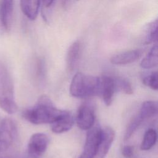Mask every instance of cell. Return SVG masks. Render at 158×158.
<instances>
[{
  "label": "cell",
  "mask_w": 158,
  "mask_h": 158,
  "mask_svg": "<svg viewBox=\"0 0 158 158\" xmlns=\"http://www.w3.org/2000/svg\"><path fill=\"white\" fill-rule=\"evenodd\" d=\"M65 112L56 108L48 96L43 95L33 107L25 109L22 115L29 122L40 125L52 123Z\"/></svg>",
  "instance_id": "obj_1"
},
{
  "label": "cell",
  "mask_w": 158,
  "mask_h": 158,
  "mask_svg": "<svg viewBox=\"0 0 158 158\" xmlns=\"http://www.w3.org/2000/svg\"><path fill=\"white\" fill-rule=\"evenodd\" d=\"M101 88V80L99 77L78 72L71 81L70 93L75 98H86L99 95Z\"/></svg>",
  "instance_id": "obj_2"
},
{
  "label": "cell",
  "mask_w": 158,
  "mask_h": 158,
  "mask_svg": "<svg viewBox=\"0 0 158 158\" xmlns=\"http://www.w3.org/2000/svg\"><path fill=\"white\" fill-rule=\"evenodd\" d=\"M0 108L9 114L15 113L17 110L13 80L3 64H0Z\"/></svg>",
  "instance_id": "obj_3"
},
{
  "label": "cell",
  "mask_w": 158,
  "mask_h": 158,
  "mask_svg": "<svg viewBox=\"0 0 158 158\" xmlns=\"http://www.w3.org/2000/svg\"><path fill=\"white\" fill-rule=\"evenodd\" d=\"M17 136V128L10 118H5L0 122V152L7 150Z\"/></svg>",
  "instance_id": "obj_4"
},
{
  "label": "cell",
  "mask_w": 158,
  "mask_h": 158,
  "mask_svg": "<svg viewBox=\"0 0 158 158\" xmlns=\"http://www.w3.org/2000/svg\"><path fill=\"white\" fill-rule=\"evenodd\" d=\"M49 144L48 136L43 133L32 135L29 139L27 151L31 158H38L46 151Z\"/></svg>",
  "instance_id": "obj_5"
},
{
  "label": "cell",
  "mask_w": 158,
  "mask_h": 158,
  "mask_svg": "<svg viewBox=\"0 0 158 158\" xmlns=\"http://www.w3.org/2000/svg\"><path fill=\"white\" fill-rule=\"evenodd\" d=\"M101 128L95 127L88 130L84 149L78 158H94L99 143Z\"/></svg>",
  "instance_id": "obj_6"
},
{
  "label": "cell",
  "mask_w": 158,
  "mask_h": 158,
  "mask_svg": "<svg viewBox=\"0 0 158 158\" xmlns=\"http://www.w3.org/2000/svg\"><path fill=\"white\" fill-rule=\"evenodd\" d=\"M114 138L115 132L112 128L106 127L101 128L98 148L94 158H104L114 142Z\"/></svg>",
  "instance_id": "obj_7"
},
{
  "label": "cell",
  "mask_w": 158,
  "mask_h": 158,
  "mask_svg": "<svg viewBox=\"0 0 158 158\" xmlns=\"http://www.w3.org/2000/svg\"><path fill=\"white\" fill-rule=\"evenodd\" d=\"M95 115L93 109L87 104L80 106L76 115V122L78 128L83 130H88L93 127Z\"/></svg>",
  "instance_id": "obj_8"
},
{
  "label": "cell",
  "mask_w": 158,
  "mask_h": 158,
  "mask_svg": "<svg viewBox=\"0 0 158 158\" xmlns=\"http://www.w3.org/2000/svg\"><path fill=\"white\" fill-rule=\"evenodd\" d=\"M14 11V0H0V27L5 31L12 26Z\"/></svg>",
  "instance_id": "obj_9"
},
{
  "label": "cell",
  "mask_w": 158,
  "mask_h": 158,
  "mask_svg": "<svg viewBox=\"0 0 158 158\" xmlns=\"http://www.w3.org/2000/svg\"><path fill=\"white\" fill-rule=\"evenodd\" d=\"M82 46L80 41H75L69 48L66 56L67 67L72 72L77 66L81 54Z\"/></svg>",
  "instance_id": "obj_10"
},
{
  "label": "cell",
  "mask_w": 158,
  "mask_h": 158,
  "mask_svg": "<svg viewBox=\"0 0 158 158\" xmlns=\"http://www.w3.org/2000/svg\"><path fill=\"white\" fill-rule=\"evenodd\" d=\"M74 123L72 115L69 112H65L57 120L51 123V130L55 133H62L70 130Z\"/></svg>",
  "instance_id": "obj_11"
},
{
  "label": "cell",
  "mask_w": 158,
  "mask_h": 158,
  "mask_svg": "<svg viewBox=\"0 0 158 158\" xmlns=\"http://www.w3.org/2000/svg\"><path fill=\"white\" fill-rule=\"evenodd\" d=\"M101 80V93L104 104L107 106L111 105L115 90L114 79L109 76H103Z\"/></svg>",
  "instance_id": "obj_12"
},
{
  "label": "cell",
  "mask_w": 158,
  "mask_h": 158,
  "mask_svg": "<svg viewBox=\"0 0 158 158\" xmlns=\"http://www.w3.org/2000/svg\"><path fill=\"white\" fill-rule=\"evenodd\" d=\"M142 52L139 49H133L113 56L110 60L114 65H126L137 60L141 56Z\"/></svg>",
  "instance_id": "obj_13"
},
{
  "label": "cell",
  "mask_w": 158,
  "mask_h": 158,
  "mask_svg": "<svg viewBox=\"0 0 158 158\" xmlns=\"http://www.w3.org/2000/svg\"><path fill=\"white\" fill-rule=\"evenodd\" d=\"M41 0H20V5L23 14L30 20H35L39 13Z\"/></svg>",
  "instance_id": "obj_14"
},
{
  "label": "cell",
  "mask_w": 158,
  "mask_h": 158,
  "mask_svg": "<svg viewBox=\"0 0 158 158\" xmlns=\"http://www.w3.org/2000/svg\"><path fill=\"white\" fill-rule=\"evenodd\" d=\"M157 19L150 22L145 28L143 35V44H148L157 41Z\"/></svg>",
  "instance_id": "obj_15"
},
{
  "label": "cell",
  "mask_w": 158,
  "mask_h": 158,
  "mask_svg": "<svg viewBox=\"0 0 158 158\" xmlns=\"http://www.w3.org/2000/svg\"><path fill=\"white\" fill-rule=\"evenodd\" d=\"M157 110L158 105L156 101H147L142 104L138 115L143 120H144L147 118L156 116L157 114Z\"/></svg>",
  "instance_id": "obj_16"
},
{
  "label": "cell",
  "mask_w": 158,
  "mask_h": 158,
  "mask_svg": "<svg viewBox=\"0 0 158 158\" xmlns=\"http://www.w3.org/2000/svg\"><path fill=\"white\" fill-rule=\"evenodd\" d=\"M158 64L157 44H155L150 49L148 54L143 59L140 66L145 69H149L156 67Z\"/></svg>",
  "instance_id": "obj_17"
},
{
  "label": "cell",
  "mask_w": 158,
  "mask_h": 158,
  "mask_svg": "<svg viewBox=\"0 0 158 158\" xmlns=\"http://www.w3.org/2000/svg\"><path fill=\"white\" fill-rule=\"evenodd\" d=\"M157 132L153 128H149L147 130L144 135L142 140L140 149L143 151H147L151 149L156 143L157 141Z\"/></svg>",
  "instance_id": "obj_18"
},
{
  "label": "cell",
  "mask_w": 158,
  "mask_h": 158,
  "mask_svg": "<svg viewBox=\"0 0 158 158\" xmlns=\"http://www.w3.org/2000/svg\"><path fill=\"white\" fill-rule=\"evenodd\" d=\"M144 120L141 118V117L138 114L131 120L125 130L123 138L125 141H127L131 137L133 134L138 129V128L139 127V125Z\"/></svg>",
  "instance_id": "obj_19"
},
{
  "label": "cell",
  "mask_w": 158,
  "mask_h": 158,
  "mask_svg": "<svg viewBox=\"0 0 158 158\" xmlns=\"http://www.w3.org/2000/svg\"><path fill=\"white\" fill-rule=\"evenodd\" d=\"M115 89H118L127 94H131L133 93L132 86L129 81L124 78L114 80Z\"/></svg>",
  "instance_id": "obj_20"
},
{
  "label": "cell",
  "mask_w": 158,
  "mask_h": 158,
  "mask_svg": "<svg viewBox=\"0 0 158 158\" xmlns=\"http://www.w3.org/2000/svg\"><path fill=\"white\" fill-rule=\"evenodd\" d=\"M143 83L152 89L157 91L158 89L157 72L156 71L152 72L148 75L144 77L143 79Z\"/></svg>",
  "instance_id": "obj_21"
},
{
  "label": "cell",
  "mask_w": 158,
  "mask_h": 158,
  "mask_svg": "<svg viewBox=\"0 0 158 158\" xmlns=\"http://www.w3.org/2000/svg\"><path fill=\"white\" fill-rule=\"evenodd\" d=\"M122 155L126 158H131L133 155V148L131 146H125L122 149Z\"/></svg>",
  "instance_id": "obj_22"
},
{
  "label": "cell",
  "mask_w": 158,
  "mask_h": 158,
  "mask_svg": "<svg viewBox=\"0 0 158 158\" xmlns=\"http://www.w3.org/2000/svg\"><path fill=\"white\" fill-rule=\"evenodd\" d=\"M55 1L56 0H41V2L44 7L46 8H49L53 5Z\"/></svg>",
  "instance_id": "obj_23"
},
{
  "label": "cell",
  "mask_w": 158,
  "mask_h": 158,
  "mask_svg": "<svg viewBox=\"0 0 158 158\" xmlns=\"http://www.w3.org/2000/svg\"><path fill=\"white\" fill-rule=\"evenodd\" d=\"M72 0H62V6L64 7H67L71 3Z\"/></svg>",
  "instance_id": "obj_24"
}]
</instances>
